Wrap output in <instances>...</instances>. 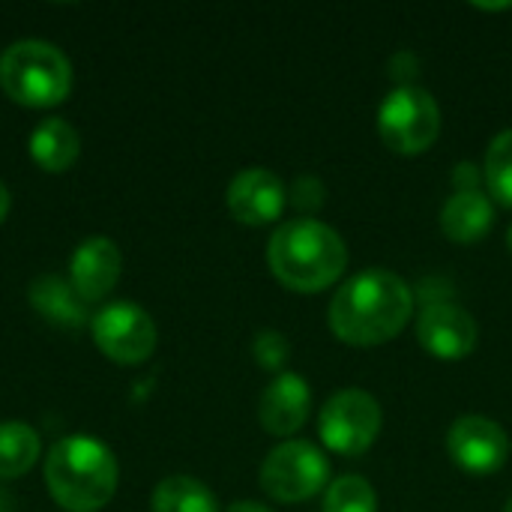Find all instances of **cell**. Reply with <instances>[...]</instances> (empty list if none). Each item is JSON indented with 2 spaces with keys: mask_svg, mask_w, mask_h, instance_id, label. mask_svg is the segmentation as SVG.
<instances>
[{
  "mask_svg": "<svg viewBox=\"0 0 512 512\" xmlns=\"http://www.w3.org/2000/svg\"><path fill=\"white\" fill-rule=\"evenodd\" d=\"M93 342L108 360L135 366L153 354L156 324L141 306L129 300H117L93 315Z\"/></svg>",
  "mask_w": 512,
  "mask_h": 512,
  "instance_id": "obj_8",
  "label": "cell"
},
{
  "mask_svg": "<svg viewBox=\"0 0 512 512\" xmlns=\"http://www.w3.org/2000/svg\"><path fill=\"white\" fill-rule=\"evenodd\" d=\"M9 204H12V201H9V189L0 183V222H3V219H6V213H9Z\"/></svg>",
  "mask_w": 512,
  "mask_h": 512,
  "instance_id": "obj_25",
  "label": "cell"
},
{
  "mask_svg": "<svg viewBox=\"0 0 512 512\" xmlns=\"http://www.w3.org/2000/svg\"><path fill=\"white\" fill-rule=\"evenodd\" d=\"M414 312V291L390 270H366L348 279L330 303V330L336 339L375 348L396 339Z\"/></svg>",
  "mask_w": 512,
  "mask_h": 512,
  "instance_id": "obj_1",
  "label": "cell"
},
{
  "mask_svg": "<svg viewBox=\"0 0 512 512\" xmlns=\"http://www.w3.org/2000/svg\"><path fill=\"white\" fill-rule=\"evenodd\" d=\"M228 512H273L267 504H261V501H237V504H231Z\"/></svg>",
  "mask_w": 512,
  "mask_h": 512,
  "instance_id": "obj_24",
  "label": "cell"
},
{
  "mask_svg": "<svg viewBox=\"0 0 512 512\" xmlns=\"http://www.w3.org/2000/svg\"><path fill=\"white\" fill-rule=\"evenodd\" d=\"M27 300L30 306L51 324L57 327H69L78 330L81 324H87V303L81 300V294L72 288L69 279L63 276H36L27 288Z\"/></svg>",
  "mask_w": 512,
  "mask_h": 512,
  "instance_id": "obj_15",
  "label": "cell"
},
{
  "mask_svg": "<svg viewBox=\"0 0 512 512\" xmlns=\"http://www.w3.org/2000/svg\"><path fill=\"white\" fill-rule=\"evenodd\" d=\"M504 512H512V498H510V504H507V510H504Z\"/></svg>",
  "mask_w": 512,
  "mask_h": 512,
  "instance_id": "obj_27",
  "label": "cell"
},
{
  "mask_svg": "<svg viewBox=\"0 0 512 512\" xmlns=\"http://www.w3.org/2000/svg\"><path fill=\"white\" fill-rule=\"evenodd\" d=\"M153 512H219L216 495L195 477H165L153 492Z\"/></svg>",
  "mask_w": 512,
  "mask_h": 512,
  "instance_id": "obj_18",
  "label": "cell"
},
{
  "mask_svg": "<svg viewBox=\"0 0 512 512\" xmlns=\"http://www.w3.org/2000/svg\"><path fill=\"white\" fill-rule=\"evenodd\" d=\"M453 186L456 192H480V174H477V165L471 162H459L456 171H453Z\"/></svg>",
  "mask_w": 512,
  "mask_h": 512,
  "instance_id": "obj_23",
  "label": "cell"
},
{
  "mask_svg": "<svg viewBox=\"0 0 512 512\" xmlns=\"http://www.w3.org/2000/svg\"><path fill=\"white\" fill-rule=\"evenodd\" d=\"M0 87L12 102L48 108L69 96L72 63L45 39H18L0 54Z\"/></svg>",
  "mask_w": 512,
  "mask_h": 512,
  "instance_id": "obj_4",
  "label": "cell"
},
{
  "mask_svg": "<svg viewBox=\"0 0 512 512\" xmlns=\"http://www.w3.org/2000/svg\"><path fill=\"white\" fill-rule=\"evenodd\" d=\"M483 180L492 192V198L512 210V129L495 135V141L486 150Z\"/></svg>",
  "mask_w": 512,
  "mask_h": 512,
  "instance_id": "obj_19",
  "label": "cell"
},
{
  "mask_svg": "<svg viewBox=\"0 0 512 512\" xmlns=\"http://www.w3.org/2000/svg\"><path fill=\"white\" fill-rule=\"evenodd\" d=\"M447 450L456 468H462L471 477H489L498 474L507 465L510 456V438L507 432L480 414L459 417L447 432Z\"/></svg>",
  "mask_w": 512,
  "mask_h": 512,
  "instance_id": "obj_9",
  "label": "cell"
},
{
  "mask_svg": "<svg viewBox=\"0 0 512 512\" xmlns=\"http://www.w3.org/2000/svg\"><path fill=\"white\" fill-rule=\"evenodd\" d=\"M330 483L327 456L309 441H285L267 453L261 465V489L279 504L315 498Z\"/></svg>",
  "mask_w": 512,
  "mask_h": 512,
  "instance_id": "obj_6",
  "label": "cell"
},
{
  "mask_svg": "<svg viewBox=\"0 0 512 512\" xmlns=\"http://www.w3.org/2000/svg\"><path fill=\"white\" fill-rule=\"evenodd\" d=\"M120 279V249L114 240L96 234L75 246L69 261V282L84 303H99Z\"/></svg>",
  "mask_w": 512,
  "mask_h": 512,
  "instance_id": "obj_12",
  "label": "cell"
},
{
  "mask_svg": "<svg viewBox=\"0 0 512 512\" xmlns=\"http://www.w3.org/2000/svg\"><path fill=\"white\" fill-rule=\"evenodd\" d=\"M378 132L381 141L402 156L426 153L441 135V108L426 87H396L381 102Z\"/></svg>",
  "mask_w": 512,
  "mask_h": 512,
  "instance_id": "obj_5",
  "label": "cell"
},
{
  "mask_svg": "<svg viewBox=\"0 0 512 512\" xmlns=\"http://www.w3.org/2000/svg\"><path fill=\"white\" fill-rule=\"evenodd\" d=\"M417 339L432 357L456 363L477 348V321L462 306L438 300L423 309L417 321Z\"/></svg>",
  "mask_w": 512,
  "mask_h": 512,
  "instance_id": "obj_10",
  "label": "cell"
},
{
  "mask_svg": "<svg viewBox=\"0 0 512 512\" xmlns=\"http://www.w3.org/2000/svg\"><path fill=\"white\" fill-rule=\"evenodd\" d=\"M309 408H312V390L306 378L297 372H282L264 390L261 405H258V420L270 435L291 438L309 420Z\"/></svg>",
  "mask_w": 512,
  "mask_h": 512,
  "instance_id": "obj_13",
  "label": "cell"
},
{
  "mask_svg": "<svg viewBox=\"0 0 512 512\" xmlns=\"http://www.w3.org/2000/svg\"><path fill=\"white\" fill-rule=\"evenodd\" d=\"M495 225V204L483 192H453L441 207V231L459 246L480 243Z\"/></svg>",
  "mask_w": 512,
  "mask_h": 512,
  "instance_id": "obj_14",
  "label": "cell"
},
{
  "mask_svg": "<svg viewBox=\"0 0 512 512\" xmlns=\"http://www.w3.org/2000/svg\"><path fill=\"white\" fill-rule=\"evenodd\" d=\"M252 354H255V360H258L261 369L276 372V369H282V366L288 363L291 345H288V339H285L282 333H276V330H261V333L255 336V342H252Z\"/></svg>",
  "mask_w": 512,
  "mask_h": 512,
  "instance_id": "obj_21",
  "label": "cell"
},
{
  "mask_svg": "<svg viewBox=\"0 0 512 512\" xmlns=\"http://www.w3.org/2000/svg\"><path fill=\"white\" fill-rule=\"evenodd\" d=\"M42 441L33 426L9 420L0 423V480H15L27 474L39 459Z\"/></svg>",
  "mask_w": 512,
  "mask_h": 512,
  "instance_id": "obj_17",
  "label": "cell"
},
{
  "mask_svg": "<svg viewBox=\"0 0 512 512\" xmlns=\"http://www.w3.org/2000/svg\"><path fill=\"white\" fill-rule=\"evenodd\" d=\"M267 264L285 288L315 294L342 279L348 267V246L336 228L318 219H294L270 237Z\"/></svg>",
  "mask_w": 512,
  "mask_h": 512,
  "instance_id": "obj_2",
  "label": "cell"
},
{
  "mask_svg": "<svg viewBox=\"0 0 512 512\" xmlns=\"http://www.w3.org/2000/svg\"><path fill=\"white\" fill-rule=\"evenodd\" d=\"M117 459L87 435L57 441L45 459V486L69 512H99L117 492Z\"/></svg>",
  "mask_w": 512,
  "mask_h": 512,
  "instance_id": "obj_3",
  "label": "cell"
},
{
  "mask_svg": "<svg viewBox=\"0 0 512 512\" xmlns=\"http://www.w3.org/2000/svg\"><path fill=\"white\" fill-rule=\"evenodd\" d=\"M507 249H510V255H512V225H510V231H507Z\"/></svg>",
  "mask_w": 512,
  "mask_h": 512,
  "instance_id": "obj_26",
  "label": "cell"
},
{
  "mask_svg": "<svg viewBox=\"0 0 512 512\" xmlns=\"http://www.w3.org/2000/svg\"><path fill=\"white\" fill-rule=\"evenodd\" d=\"M288 192L267 168H243L228 186V210L243 225H270L282 216Z\"/></svg>",
  "mask_w": 512,
  "mask_h": 512,
  "instance_id": "obj_11",
  "label": "cell"
},
{
  "mask_svg": "<svg viewBox=\"0 0 512 512\" xmlns=\"http://www.w3.org/2000/svg\"><path fill=\"white\" fill-rule=\"evenodd\" d=\"M81 153L78 129L63 117H45L30 135V156L39 168L60 174L75 165Z\"/></svg>",
  "mask_w": 512,
  "mask_h": 512,
  "instance_id": "obj_16",
  "label": "cell"
},
{
  "mask_svg": "<svg viewBox=\"0 0 512 512\" xmlns=\"http://www.w3.org/2000/svg\"><path fill=\"white\" fill-rule=\"evenodd\" d=\"M381 405L366 390H339L327 399L318 417V432L327 450L339 456H363L381 432Z\"/></svg>",
  "mask_w": 512,
  "mask_h": 512,
  "instance_id": "obj_7",
  "label": "cell"
},
{
  "mask_svg": "<svg viewBox=\"0 0 512 512\" xmlns=\"http://www.w3.org/2000/svg\"><path fill=\"white\" fill-rule=\"evenodd\" d=\"M291 204L303 213H315L324 204V183L312 174L297 177L294 189H291Z\"/></svg>",
  "mask_w": 512,
  "mask_h": 512,
  "instance_id": "obj_22",
  "label": "cell"
},
{
  "mask_svg": "<svg viewBox=\"0 0 512 512\" xmlns=\"http://www.w3.org/2000/svg\"><path fill=\"white\" fill-rule=\"evenodd\" d=\"M324 512H378V495L369 480L357 474H345L333 480L324 492Z\"/></svg>",
  "mask_w": 512,
  "mask_h": 512,
  "instance_id": "obj_20",
  "label": "cell"
}]
</instances>
